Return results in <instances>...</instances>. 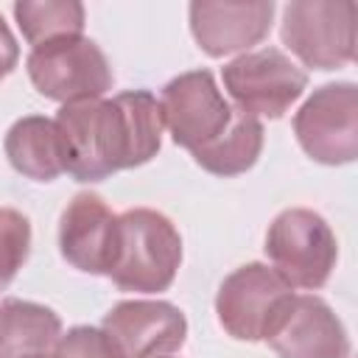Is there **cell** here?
<instances>
[{"mask_svg":"<svg viewBox=\"0 0 358 358\" xmlns=\"http://www.w3.org/2000/svg\"><path fill=\"white\" fill-rule=\"evenodd\" d=\"M62 162L76 182H103L106 176L145 165L162 145V109L148 90L117 92L64 103L56 115Z\"/></svg>","mask_w":358,"mask_h":358,"instance_id":"1","label":"cell"},{"mask_svg":"<svg viewBox=\"0 0 358 358\" xmlns=\"http://www.w3.org/2000/svg\"><path fill=\"white\" fill-rule=\"evenodd\" d=\"M117 232L109 280L131 294L168 291L182 263V238L173 221L157 210L134 207L117 215Z\"/></svg>","mask_w":358,"mask_h":358,"instance_id":"2","label":"cell"},{"mask_svg":"<svg viewBox=\"0 0 358 358\" xmlns=\"http://www.w3.org/2000/svg\"><path fill=\"white\" fill-rule=\"evenodd\" d=\"M294 288L266 263H246L215 294L221 327L238 341H268L294 305Z\"/></svg>","mask_w":358,"mask_h":358,"instance_id":"3","label":"cell"},{"mask_svg":"<svg viewBox=\"0 0 358 358\" xmlns=\"http://www.w3.org/2000/svg\"><path fill=\"white\" fill-rule=\"evenodd\" d=\"M266 255L271 268L291 285V288H322L338 257V243L330 224L308 210V207H288L282 210L266 232Z\"/></svg>","mask_w":358,"mask_h":358,"instance_id":"4","label":"cell"},{"mask_svg":"<svg viewBox=\"0 0 358 358\" xmlns=\"http://www.w3.org/2000/svg\"><path fill=\"white\" fill-rule=\"evenodd\" d=\"M352 0H294L282 8V45L313 70H336L355 56Z\"/></svg>","mask_w":358,"mask_h":358,"instance_id":"5","label":"cell"},{"mask_svg":"<svg viewBox=\"0 0 358 358\" xmlns=\"http://www.w3.org/2000/svg\"><path fill=\"white\" fill-rule=\"evenodd\" d=\"M25 70L39 95L62 103L95 101L112 90V64L87 36H64L28 53Z\"/></svg>","mask_w":358,"mask_h":358,"instance_id":"6","label":"cell"},{"mask_svg":"<svg viewBox=\"0 0 358 358\" xmlns=\"http://www.w3.org/2000/svg\"><path fill=\"white\" fill-rule=\"evenodd\" d=\"M221 78L238 109L252 117H282L308 90V73L277 48L241 53L224 64Z\"/></svg>","mask_w":358,"mask_h":358,"instance_id":"7","label":"cell"},{"mask_svg":"<svg viewBox=\"0 0 358 358\" xmlns=\"http://www.w3.org/2000/svg\"><path fill=\"white\" fill-rule=\"evenodd\" d=\"M294 134L302 151L322 165H347L358 157V87L333 81L299 106Z\"/></svg>","mask_w":358,"mask_h":358,"instance_id":"8","label":"cell"},{"mask_svg":"<svg viewBox=\"0 0 358 358\" xmlns=\"http://www.w3.org/2000/svg\"><path fill=\"white\" fill-rule=\"evenodd\" d=\"M162 120L176 145L190 154L213 145L235 117V106L221 95L210 70H187L162 87Z\"/></svg>","mask_w":358,"mask_h":358,"instance_id":"9","label":"cell"},{"mask_svg":"<svg viewBox=\"0 0 358 358\" xmlns=\"http://www.w3.org/2000/svg\"><path fill=\"white\" fill-rule=\"evenodd\" d=\"M101 330L123 358H165L187 338L185 313L165 299H123L103 316Z\"/></svg>","mask_w":358,"mask_h":358,"instance_id":"10","label":"cell"},{"mask_svg":"<svg viewBox=\"0 0 358 358\" xmlns=\"http://www.w3.org/2000/svg\"><path fill=\"white\" fill-rule=\"evenodd\" d=\"M117 215L95 193H76L59 221L62 257L84 271L109 277L117 257Z\"/></svg>","mask_w":358,"mask_h":358,"instance_id":"11","label":"cell"},{"mask_svg":"<svg viewBox=\"0 0 358 358\" xmlns=\"http://www.w3.org/2000/svg\"><path fill=\"white\" fill-rule=\"evenodd\" d=\"M190 31L199 48L213 56H229L249 50L252 45L263 42L271 31L274 3L255 0V3H215V0H196L190 3Z\"/></svg>","mask_w":358,"mask_h":358,"instance_id":"12","label":"cell"},{"mask_svg":"<svg viewBox=\"0 0 358 358\" xmlns=\"http://www.w3.org/2000/svg\"><path fill=\"white\" fill-rule=\"evenodd\" d=\"M280 358H350V336L333 308L316 294L294 296L277 333L268 338Z\"/></svg>","mask_w":358,"mask_h":358,"instance_id":"13","label":"cell"},{"mask_svg":"<svg viewBox=\"0 0 358 358\" xmlns=\"http://www.w3.org/2000/svg\"><path fill=\"white\" fill-rule=\"evenodd\" d=\"M6 157L17 173L34 182H53L64 173L62 162V143L56 120L42 115H25L11 123L3 140Z\"/></svg>","mask_w":358,"mask_h":358,"instance_id":"14","label":"cell"},{"mask_svg":"<svg viewBox=\"0 0 358 358\" xmlns=\"http://www.w3.org/2000/svg\"><path fill=\"white\" fill-rule=\"evenodd\" d=\"M62 336V319L56 310L28 299L0 302V358L48 355Z\"/></svg>","mask_w":358,"mask_h":358,"instance_id":"15","label":"cell"},{"mask_svg":"<svg viewBox=\"0 0 358 358\" xmlns=\"http://www.w3.org/2000/svg\"><path fill=\"white\" fill-rule=\"evenodd\" d=\"M263 151V123L241 109H235L232 126L207 148L196 151L193 159L213 176L246 173Z\"/></svg>","mask_w":358,"mask_h":358,"instance_id":"16","label":"cell"},{"mask_svg":"<svg viewBox=\"0 0 358 358\" xmlns=\"http://www.w3.org/2000/svg\"><path fill=\"white\" fill-rule=\"evenodd\" d=\"M17 25L28 45L39 48L53 39L81 36L87 14L76 0H20L14 3Z\"/></svg>","mask_w":358,"mask_h":358,"instance_id":"17","label":"cell"},{"mask_svg":"<svg viewBox=\"0 0 358 358\" xmlns=\"http://www.w3.org/2000/svg\"><path fill=\"white\" fill-rule=\"evenodd\" d=\"M31 252V224L20 210L0 207V291L11 285Z\"/></svg>","mask_w":358,"mask_h":358,"instance_id":"18","label":"cell"},{"mask_svg":"<svg viewBox=\"0 0 358 358\" xmlns=\"http://www.w3.org/2000/svg\"><path fill=\"white\" fill-rule=\"evenodd\" d=\"M50 358H123V355L101 327L76 324L59 336Z\"/></svg>","mask_w":358,"mask_h":358,"instance_id":"19","label":"cell"},{"mask_svg":"<svg viewBox=\"0 0 358 358\" xmlns=\"http://www.w3.org/2000/svg\"><path fill=\"white\" fill-rule=\"evenodd\" d=\"M17 62H20V45H17L8 22L0 17V81L6 76H11V70L17 67Z\"/></svg>","mask_w":358,"mask_h":358,"instance_id":"20","label":"cell"},{"mask_svg":"<svg viewBox=\"0 0 358 358\" xmlns=\"http://www.w3.org/2000/svg\"><path fill=\"white\" fill-rule=\"evenodd\" d=\"M31 358H48V355H31Z\"/></svg>","mask_w":358,"mask_h":358,"instance_id":"21","label":"cell"}]
</instances>
